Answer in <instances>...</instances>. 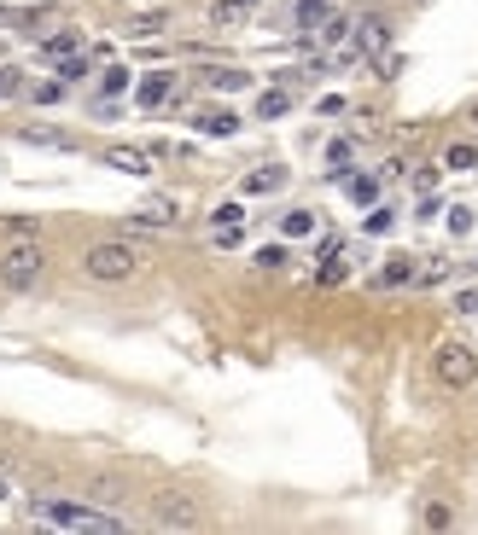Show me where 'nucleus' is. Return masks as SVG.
<instances>
[{
    "label": "nucleus",
    "instance_id": "nucleus-18",
    "mask_svg": "<svg viewBox=\"0 0 478 535\" xmlns=\"http://www.w3.org/2000/svg\"><path fill=\"white\" fill-rule=\"evenodd\" d=\"M211 88H222V94H239V88H251V76H245V70H211Z\"/></svg>",
    "mask_w": 478,
    "mask_h": 535
},
{
    "label": "nucleus",
    "instance_id": "nucleus-30",
    "mask_svg": "<svg viewBox=\"0 0 478 535\" xmlns=\"http://www.w3.org/2000/svg\"><path fill=\"white\" fill-rule=\"evenodd\" d=\"M18 76H23V70H0V94H18V88H23Z\"/></svg>",
    "mask_w": 478,
    "mask_h": 535
},
{
    "label": "nucleus",
    "instance_id": "nucleus-3",
    "mask_svg": "<svg viewBox=\"0 0 478 535\" xmlns=\"http://www.w3.org/2000/svg\"><path fill=\"white\" fill-rule=\"evenodd\" d=\"M41 273H47V251L35 239H18V245L0 251V285H6V291H35Z\"/></svg>",
    "mask_w": 478,
    "mask_h": 535
},
{
    "label": "nucleus",
    "instance_id": "nucleus-17",
    "mask_svg": "<svg viewBox=\"0 0 478 535\" xmlns=\"http://www.w3.org/2000/svg\"><path fill=\"white\" fill-rule=\"evenodd\" d=\"M292 111V94L286 88H268L263 99H257V117H286Z\"/></svg>",
    "mask_w": 478,
    "mask_h": 535
},
{
    "label": "nucleus",
    "instance_id": "nucleus-31",
    "mask_svg": "<svg viewBox=\"0 0 478 535\" xmlns=\"http://www.w3.org/2000/svg\"><path fill=\"white\" fill-rule=\"evenodd\" d=\"M455 308H461V315H478V291H461V297H455Z\"/></svg>",
    "mask_w": 478,
    "mask_h": 535
},
{
    "label": "nucleus",
    "instance_id": "nucleus-5",
    "mask_svg": "<svg viewBox=\"0 0 478 535\" xmlns=\"http://www.w3.org/2000/svg\"><path fill=\"white\" fill-rule=\"evenodd\" d=\"M152 524L158 530H199L204 513H199V501H187V495H158L152 501Z\"/></svg>",
    "mask_w": 478,
    "mask_h": 535
},
{
    "label": "nucleus",
    "instance_id": "nucleus-27",
    "mask_svg": "<svg viewBox=\"0 0 478 535\" xmlns=\"http://www.w3.org/2000/svg\"><path fill=\"white\" fill-rule=\"evenodd\" d=\"M53 99H65V82H41V88H35V105H53Z\"/></svg>",
    "mask_w": 478,
    "mask_h": 535
},
{
    "label": "nucleus",
    "instance_id": "nucleus-24",
    "mask_svg": "<svg viewBox=\"0 0 478 535\" xmlns=\"http://www.w3.org/2000/svg\"><path fill=\"white\" fill-rule=\"evenodd\" d=\"M426 524H432V530H449V524H455V513H449L444 501H432V506H426Z\"/></svg>",
    "mask_w": 478,
    "mask_h": 535
},
{
    "label": "nucleus",
    "instance_id": "nucleus-25",
    "mask_svg": "<svg viewBox=\"0 0 478 535\" xmlns=\"http://www.w3.org/2000/svg\"><path fill=\"white\" fill-rule=\"evenodd\" d=\"M211 221H216V227H239L245 210H239V204H216V216H211Z\"/></svg>",
    "mask_w": 478,
    "mask_h": 535
},
{
    "label": "nucleus",
    "instance_id": "nucleus-2",
    "mask_svg": "<svg viewBox=\"0 0 478 535\" xmlns=\"http://www.w3.org/2000/svg\"><path fill=\"white\" fill-rule=\"evenodd\" d=\"M35 513L53 530H82V535H117L122 530L117 513H100V506H82V501H35Z\"/></svg>",
    "mask_w": 478,
    "mask_h": 535
},
{
    "label": "nucleus",
    "instance_id": "nucleus-22",
    "mask_svg": "<svg viewBox=\"0 0 478 535\" xmlns=\"http://www.w3.org/2000/svg\"><path fill=\"white\" fill-rule=\"evenodd\" d=\"M122 88H129V70H122V65H112V70L100 76V94L112 99V94H122Z\"/></svg>",
    "mask_w": 478,
    "mask_h": 535
},
{
    "label": "nucleus",
    "instance_id": "nucleus-15",
    "mask_svg": "<svg viewBox=\"0 0 478 535\" xmlns=\"http://www.w3.org/2000/svg\"><path fill=\"white\" fill-rule=\"evenodd\" d=\"M367 233H374V239H385L391 227H397V210H385V204H367V221H362Z\"/></svg>",
    "mask_w": 478,
    "mask_h": 535
},
{
    "label": "nucleus",
    "instance_id": "nucleus-21",
    "mask_svg": "<svg viewBox=\"0 0 478 535\" xmlns=\"http://www.w3.org/2000/svg\"><path fill=\"white\" fill-rule=\"evenodd\" d=\"M82 76H88V58H82V53H70L65 65H59V82L70 88V82H82Z\"/></svg>",
    "mask_w": 478,
    "mask_h": 535
},
{
    "label": "nucleus",
    "instance_id": "nucleus-16",
    "mask_svg": "<svg viewBox=\"0 0 478 535\" xmlns=\"http://www.w3.org/2000/svg\"><path fill=\"white\" fill-rule=\"evenodd\" d=\"M47 58H70V53H82V35L77 30H65V35H47V47H41Z\"/></svg>",
    "mask_w": 478,
    "mask_h": 535
},
{
    "label": "nucleus",
    "instance_id": "nucleus-23",
    "mask_svg": "<svg viewBox=\"0 0 478 535\" xmlns=\"http://www.w3.org/2000/svg\"><path fill=\"white\" fill-rule=\"evenodd\" d=\"M257 268H286V245H263V251H257Z\"/></svg>",
    "mask_w": 478,
    "mask_h": 535
},
{
    "label": "nucleus",
    "instance_id": "nucleus-32",
    "mask_svg": "<svg viewBox=\"0 0 478 535\" xmlns=\"http://www.w3.org/2000/svg\"><path fill=\"white\" fill-rule=\"evenodd\" d=\"M6 495H12V483H6V471H0V501H6Z\"/></svg>",
    "mask_w": 478,
    "mask_h": 535
},
{
    "label": "nucleus",
    "instance_id": "nucleus-20",
    "mask_svg": "<svg viewBox=\"0 0 478 535\" xmlns=\"http://www.w3.org/2000/svg\"><path fill=\"white\" fill-rule=\"evenodd\" d=\"M478 164V146H449L444 152V169H473Z\"/></svg>",
    "mask_w": 478,
    "mask_h": 535
},
{
    "label": "nucleus",
    "instance_id": "nucleus-7",
    "mask_svg": "<svg viewBox=\"0 0 478 535\" xmlns=\"http://www.w3.org/2000/svg\"><path fill=\"white\" fill-rule=\"evenodd\" d=\"M105 169H122V175H152V152L146 146H105Z\"/></svg>",
    "mask_w": 478,
    "mask_h": 535
},
{
    "label": "nucleus",
    "instance_id": "nucleus-6",
    "mask_svg": "<svg viewBox=\"0 0 478 535\" xmlns=\"http://www.w3.org/2000/svg\"><path fill=\"white\" fill-rule=\"evenodd\" d=\"M350 47H356V58H385V47H391V23L385 18H362L356 30H350Z\"/></svg>",
    "mask_w": 478,
    "mask_h": 535
},
{
    "label": "nucleus",
    "instance_id": "nucleus-4",
    "mask_svg": "<svg viewBox=\"0 0 478 535\" xmlns=\"http://www.w3.org/2000/svg\"><path fill=\"white\" fill-rule=\"evenodd\" d=\"M432 372H437V384L444 390H473L478 384V355L467 350V343H437V355H432Z\"/></svg>",
    "mask_w": 478,
    "mask_h": 535
},
{
    "label": "nucleus",
    "instance_id": "nucleus-26",
    "mask_svg": "<svg viewBox=\"0 0 478 535\" xmlns=\"http://www.w3.org/2000/svg\"><path fill=\"white\" fill-rule=\"evenodd\" d=\"M350 157H356V146H350V140H333V146H327V164H338V169H345Z\"/></svg>",
    "mask_w": 478,
    "mask_h": 535
},
{
    "label": "nucleus",
    "instance_id": "nucleus-13",
    "mask_svg": "<svg viewBox=\"0 0 478 535\" xmlns=\"http://www.w3.org/2000/svg\"><path fill=\"white\" fill-rule=\"evenodd\" d=\"M280 233H286V239H310L315 233V210H286V216H280Z\"/></svg>",
    "mask_w": 478,
    "mask_h": 535
},
{
    "label": "nucleus",
    "instance_id": "nucleus-10",
    "mask_svg": "<svg viewBox=\"0 0 478 535\" xmlns=\"http://www.w3.org/2000/svg\"><path fill=\"white\" fill-rule=\"evenodd\" d=\"M23 146H41V152H77V140H70L65 129H41V122L23 129Z\"/></svg>",
    "mask_w": 478,
    "mask_h": 535
},
{
    "label": "nucleus",
    "instance_id": "nucleus-19",
    "mask_svg": "<svg viewBox=\"0 0 478 535\" xmlns=\"http://www.w3.org/2000/svg\"><path fill=\"white\" fill-rule=\"evenodd\" d=\"M350 198H356L362 210H367V204H379V175H356V181H350Z\"/></svg>",
    "mask_w": 478,
    "mask_h": 535
},
{
    "label": "nucleus",
    "instance_id": "nucleus-12",
    "mask_svg": "<svg viewBox=\"0 0 478 535\" xmlns=\"http://www.w3.org/2000/svg\"><path fill=\"white\" fill-rule=\"evenodd\" d=\"M280 186H286V169H251V175H245V192L251 198H268V192H280Z\"/></svg>",
    "mask_w": 478,
    "mask_h": 535
},
{
    "label": "nucleus",
    "instance_id": "nucleus-29",
    "mask_svg": "<svg viewBox=\"0 0 478 535\" xmlns=\"http://www.w3.org/2000/svg\"><path fill=\"white\" fill-rule=\"evenodd\" d=\"M327 18V0H298V23H315Z\"/></svg>",
    "mask_w": 478,
    "mask_h": 535
},
{
    "label": "nucleus",
    "instance_id": "nucleus-9",
    "mask_svg": "<svg viewBox=\"0 0 478 535\" xmlns=\"http://www.w3.org/2000/svg\"><path fill=\"white\" fill-rule=\"evenodd\" d=\"M169 94H176V76H169V70H152V76H146L140 88H134V99H140L146 111H158V105H164Z\"/></svg>",
    "mask_w": 478,
    "mask_h": 535
},
{
    "label": "nucleus",
    "instance_id": "nucleus-1",
    "mask_svg": "<svg viewBox=\"0 0 478 535\" xmlns=\"http://www.w3.org/2000/svg\"><path fill=\"white\" fill-rule=\"evenodd\" d=\"M140 268H146V256L134 251V245H122V239H100V245L82 251V273L100 280V285H122V280H134Z\"/></svg>",
    "mask_w": 478,
    "mask_h": 535
},
{
    "label": "nucleus",
    "instance_id": "nucleus-28",
    "mask_svg": "<svg viewBox=\"0 0 478 535\" xmlns=\"http://www.w3.org/2000/svg\"><path fill=\"white\" fill-rule=\"evenodd\" d=\"M449 233H473V210H467V204L449 210Z\"/></svg>",
    "mask_w": 478,
    "mask_h": 535
},
{
    "label": "nucleus",
    "instance_id": "nucleus-8",
    "mask_svg": "<svg viewBox=\"0 0 478 535\" xmlns=\"http://www.w3.org/2000/svg\"><path fill=\"white\" fill-rule=\"evenodd\" d=\"M193 129H199V134H211V140H234V134H239V117H234V111H199V117H193Z\"/></svg>",
    "mask_w": 478,
    "mask_h": 535
},
{
    "label": "nucleus",
    "instance_id": "nucleus-11",
    "mask_svg": "<svg viewBox=\"0 0 478 535\" xmlns=\"http://www.w3.org/2000/svg\"><path fill=\"white\" fill-rule=\"evenodd\" d=\"M129 221H134V227H169V221H176V204H169V198H146Z\"/></svg>",
    "mask_w": 478,
    "mask_h": 535
},
{
    "label": "nucleus",
    "instance_id": "nucleus-33",
    "mask_svg": "<svg viewBox=\"0 0 478 535\" xmlns=\"http://www.w3.org/2000/svg\"><path fill=\"white\" fill-rule=\"evenodd\" d=\"M239 6H257V0H239Z\"/></svg>",
    "mask_w": 478,
    "mask_h": 535
},
{
    "label": "nucleus",
    "instance_id": "nucleus-14",
    "mask_svg": "<svg viewBox=\"0 0 478 535\" xmlns=\"http://www.w3.org/2000/svg\"><path fill=\"white\" fill-rule=\"evenodd\" d=\"M379 285H414V256H391L379 268Z\"/></svg>",
    "mask_w": 478,
    "mask_h": 535
}]
</instances>
